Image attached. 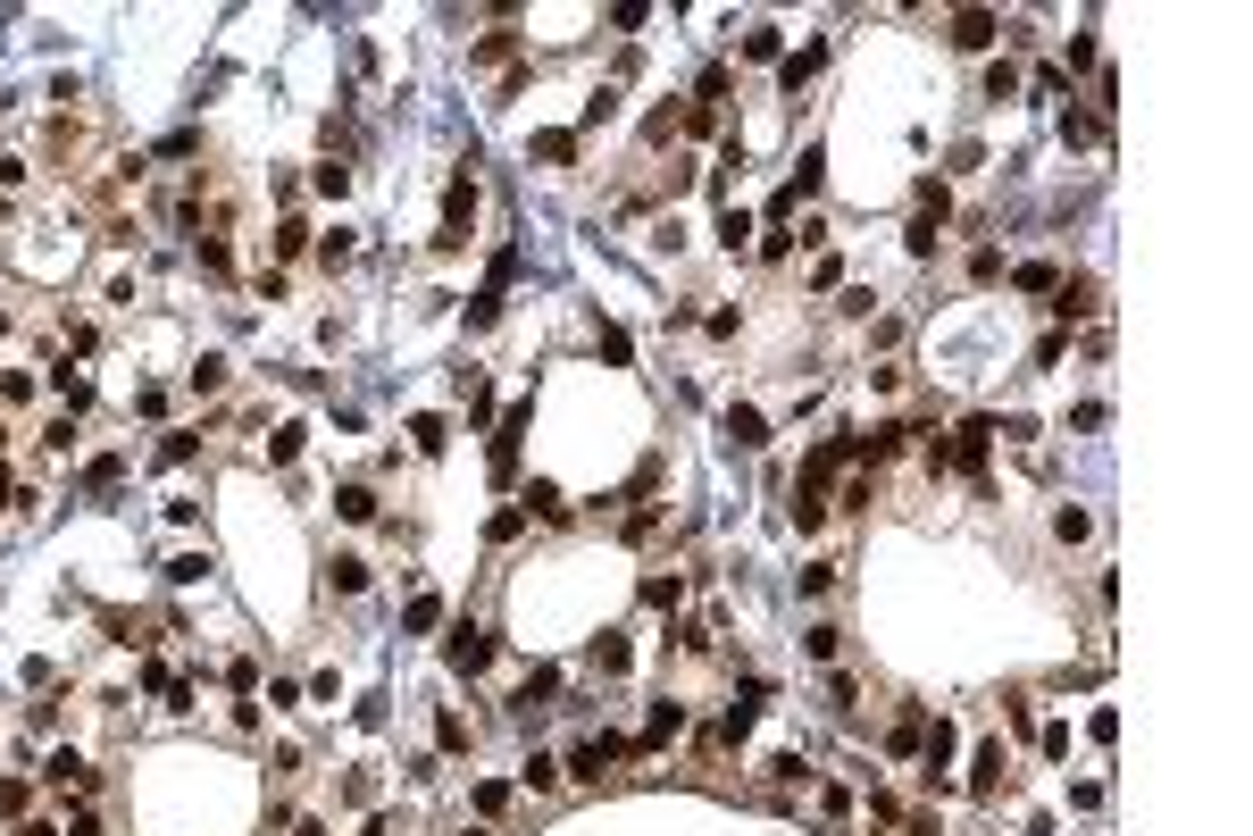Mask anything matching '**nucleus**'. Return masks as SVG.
<instances>
[{
	"label": "nucleus",
	"mask_w": 1253,
	"mask_h": 836,
	"mask_svg": "<svg viewBox=\"0 0 1253 836\" xmlns=\"http://www.w3.org/2000/svg\"><path fill=\"white\" fill-rule=\"evenodd\" d=\"M995 34H1003V17H995V9H961V17H953V42H961V51H986Z\"/></svg>",
	"instance_id": "nucleus-4"
},
{
	"label": "nucleus",
	"mask_w": 1253,
	"mask_h": 836,
	"mask_svg": "<svg viewBox=\"0 0 1253 836\" xmlns=\"http://www.w3.org/2000/svg\"><path fill=\"white\" fill-rule=\"evenodd\" d=\"M301 435H310V427H276V435H268V460H276V469L301 460Z\"/></svg>",
	"instance_id": "nucleus-12"
},
{
	"label": "nucleus",
	"mask_w": 1253,
	"mask_h": 836,
	"mask_svg": "<svg viewBox=\"0 0 1253 836\" xmlns=\"http://www.w3.org/2000/svg\"><path fill=\"white\" fill-rule=\"evenodd\" d=\"M936 226H944V218H911V235H903V243L919 251V260H928V251H936Z\"/></svg>",
	"instance_id": "nucleus-28"
},
{
	"label": "nucleus",
	"mask_w": 1253,
	"mask_h": 836,
	"mask_svg": "<svg viewBox=\"0 0 1253 836\" xmlns=\"http://www.w3.org/2000/svg\"><path fill=\"white\" fill-rule=\"evenodd\" d=\"M535 159H552V168H560V159H577V134H535Z\"/></svg>",
	"instance_id": "nucleus-20"
},
{
	"label": "nucleus",
	"mask_w": 1253,
	"mask_h": 836,
	"mask_svg": "<svg viewBox=\"0 0 1253 836\" xmlns=\"http://www.w3.org/2000/svg\"><path fill=\"white\" fill-rule=\"evenodd\" d=\"M226 385V352H201V368H193V393H218Z\"/></svg>",
	"instance_id": "nucleus-16"
},
{
	"label": "nucleus",
	"mask_w": 1253,
	"mask_h": 836,
	"mask_svg": "<svg viewBox=\"0 0 1253 836\" xmlns=\"http://www.w3.org/2000/svg\"><path fill=\"white\" fill-rule=\"evenodd\" d=\"M84 477H92V494H109V485H117V477H126V460H117V452H101V460H92V469H84Z\"/></svg>",
	"instance_id": "nucleus-19"
},
{
	"label": "nucleus",
	"mask_w": 1253,
	"mask_h": 836,
	"mask_svg": "<svg viewBox=\"0 0 1253 836\" xmlns=\"http://www.w3.org/2000/svg\"><path fill=\"white\" fill-rule=\"evenodd\" d=\"M435 619H443V602H435V594H418L410 611H401V627H410V636H418V627H435Z\"/></svg>",
	"instance_id": "nucleus-23"
},
{
	"label": "nucleus",
	"mask_w": 1253,
	"mask_h": 836,
	"mask_svg": "<svg viewBox=\"0 0 1253 836\" xmlns=\"http://www.w3.org/2000/svg\"><path fill=\"white\" fill-rule=\"evenodd\" d=\"M995 778H1003V745H978V761H969V786H978V795H986V786H995Z\"/></svg>",
	"instance_id": "nucleus-11"
},
{
	"label": "nucleus",
	"mask_w": 1253,
	"mask_h": 836,
	"mask_svg": "<svg viewBox=\"0 0 1253 836\" xmlns=\"http://www.w3.org/2000/svg\"><path fill=\"white\" fill-rule=\"evenodd\" d=\"M468 218H477V184L452 176V193H443V243H468V235H460Z\"/></svg>",
	"instance_id": "nucleus-3"
},
{
	"label": "nucleus",
	"mask_w": 1253,
	"mask_h": 836,
	"mask_svg": "<svg viewBox=\"0 0 1253 836\" xmlns=\"http://www.w3.org/2000/svg\"><path fill=\"white\" fill-rule=\"evenodd\" d=\"M1086 527H1095L1086 510H1053V536H1061V544H1086Z\"/></svg>",
	"instance_id": "nucleus-17"
},
{
	"label": "nucleus",
	"mask_w": 1253,
	"mask_h": 836,
	"mask_svg": "<svg viewBox=\"0 0 1253 836\" xmlns=\"http://www.w3.org/2000/svg\"><path fill=\"white\" fill-rule=\"evenodd\" d=\"M168 577H176V586H201V577H209V552H184V561H168Z\"/></svg>",
	"instance_id": "nucleus-24"
},
{
	"label": "nucleus",
	"mask_w": 1253,
	"mask_h": 836,
	"mask_svg": "<svg viewBox=\"0 0 1253 836\" xmlns=\"http://www.w3.org/2000/svg\"><path fill=\"white\" fill-rule=\"evenodd\" d=\"M335 510H343V519H376V494H368V485H343Z\"/></svg>",
	"instance_id": "nucleus-13"
},
{
	"label": "nucleus",
	"mask_w": 1253,
	"mask_h": 836,
	"mask_svg": "<svg viewBox=\"0 0 1253 836\" xmlns=\"http://www.w3.org/2000/svg\"><path fill=\"white\" fill-rule=\"evenodd\" d=\"M677 728H685V703H652V719H644V753H652V745H669Z\"/></svg>",
	"instance_id": "nucleus-6"
},
{
	"label": "nucleus",
	"mask_w": 1253,
	"mask_h": 836,
	"mask_svg": "<svg viewBox=\"0 0 1253 836\" xmlns=\"http://www.w3.org/2000/svg\"><path fill=\"white\" fill-rule=\"evenodd\" d=\"M0 502H17V477H9V469H0Z\"/></svg>",
	"instance_id": "nucleus-29"
},
{
	"label": "nucleus",
	"mask_w": 1253,
	"mask_h": 836,
	"mask_svg": "<svg viewBox=\"0 0 1253 836\" xmlns=\"http://www.w3.org/2000/svg\"><path fill=\"white\" fill-rule=\"evenodd\" d=\"M443 661H452L460 678H477V669L493 661V636H485L477 619H460V627H452V644H443Z\"/></svg>",
	"instance_id": "nucleus-2"
},
{
	"label": "nucleus",
	"mask_w": 1253,
	"mask_h": 836,
	"mask_svg": "<svg viewBox=\"0 0 1253 836\" xmlns=\"http://www.w3.org/2000/svg\"><path fill=\"white\" fill-rule=\"evenodd\" d=\"M435 745H443V753H468V719L443 711V719H435Z\"/></svg>",
	"instance_id": "nucleus-18"
},
{
	"label": "nucleus",
	"mask_w": 1253,
	"mask_h": 836,
	"mask_svg": "<svg viewBox=\"0 0 1253 836\" xmlns=\"http://www.w3.org/2000/svg\"><path fill=\"white\" fill-rule=\"evenodd\" d=\"M477 811H485V820H502V811H510V786L485 778V786H477Z\"/></svg>",
	"instance_id": "nucleus-22"
},
{
	"label": "nucleus",
	"mask_w": 1253,
	"mask_h": 836,
	"mask_svg": "<svg viewBox=\"0 0 1253 836\" xmlns=\"http://www.w3.org/2000/svg\"><path fill=\"white\" fill-rule=\"evenodd\" d=\"M410 435H418V452H443V435H452V427H443V418H410Z\"/></svg>",
	"instance_id": "nucleus-26"
},
{
	"label": "nucleus",
	"mask_w": 1253,
	"mask_h": 836,
	"mask_svg": "<svg viewBox=\"0 0 1253 836\" xmlns=\"http://www.w3.org/2000/svg\"><path fill=\"white\" fill-rule=\"evenodd\" d=\"M819 59H827V42H802V51H794L786 67H777V84H786V92H802V76H811Z\"/></svg>",
	"instance_id": "nucleus-7"
},
{
	"label": "nucleus",
	"mask_w": 1253,
	"mask_h": 836,
	"mask_svg": "<svg viewBox=\"0 0 1253 836\" xmlns=\"http://www.w3.org/2000/svg\"><path fill=\"white\" fill-rule=\"evenodd\" d=\"M42 778H51V786H92L84 753H51V761H42Z\"/></svg>",
	"instance_id": "nucleus-8"
},
{
	"label": "nucleus",
	"mask_w": 1253,
	"mask_h": 836,
	"mask_svg": "<svg viewBox=\"0 0 1253 836\" xmlns=\"http://www.w3.org/2000/svg\"><path fill=\"white\" fill-rule=\"evenodd\" d=\"M468 836H485V828H468Z\"/></svg>",
	"instance_id": "nucleus-31"
},
{
	"label": "nucleus",
	"mask_w": 1253,
	"mask_h": 836,
	"mask_svg": "<svg viewBox=\"0 0 1253 836\" xmlns=\"http://www.w3.org/2000/svg\"><path fill=\"white\" fill-rule=\"evenodd\" d=\"M594 669H610V678H619V669H627V644H619V636H602V644H594Z\"/></svg>",
	"instance_id": "nucleus-27"
},
{
	"label": "nucleus",
	"mask_w": 1253,
	"mask_h": 836,
	"mask_svg": "<svg viewBox=\"0 0 1253 836\" xmlns=\"http://www.w3.org/2000/svg\"><path fill=\"white\" fill-rule=\"evenodd\" d=\"M727 444H744V452H761V444H769V418H761V410H744V402H736V410H727Z\"/></svg>",
	"instance_id": "nucleus-5"
},
{
	"label": "nucleus",
	"mask_w": 1253,
	"mask_h": 836,
	"mask_svg": "<svg viewBox=\"0 0 1253 836\" xmlns=\"http://www.w3.org/2000/svg\"><path fill=\"white\" fill-rule=\"evenodd\" d=\"M543 694H560V669H552V661H543V669H535V678H527V686H518V711H535V703H543Z\"/></svg>",
	"instance_id": "nucleus-10"
},
{
	"label": "nucleus",
	"mask_w": 1253,
	"mask_h": 836,
	"mask_svg": "<svg viewBox=\"0 0 1253 836\" xmlns=\"http://www.w3.org/2000/svg\"><path fill=\"white\" fill-rule=\"evenodd\" d=\"M719 243H727V251L752 243V218H744V209H727V218H719Z\"/></svg>",
	"instance_id": "nucleus-21"
},
{
	"label": "nucleus",
	"mask_w": 1253,
	"mask_h": 836,
	"mask_svg": "<svg viewBox=\"0 0 1253 836\" xmlns=\"http://www.w3.org/2000/svg\"><path fill=\"white\" fill-rule=\"evenodd\" d=\"M627 753H635L627 736H610V728H602V736H585V745L569 753V778H585V786H602V770H610V761H627Z\"/></svg>",
	"instance_id": "nucleus-1"
},
{
	"label": "nucleus",
	"mask_w": 1253,
	"mask_h": 836,
	"mask_svg": "<svg viewBox=\"0 0 1253 836\" xmlns=\"http://www.w3.org/2000/svg\"><path fill=\"white\" fill-rule=\"evenodd\" d=\"M360 836H385V828H376V820H368V828H360Z\"/></svg>",
	"instance_id": "nucleus-30"
},
{
	"label": "nucleus",
	"mask_w": 1253,
	"mask_h": 836,
	"mask_svg": "<svg viewBox=\"0 0 1253 836\" xmlns=\"http://www.w3.org/2000/svg\"><path fill=\"white\" fill-rule=\"evenodd\" d=\"M360 586H368V561H360V552H343V561H335V594H360Z\"/></svg>",
	"instance_id": "nucleus-14"
},
{
	"label": "nucleus",
	"mask_w": 1253,
	"mask_h": 836,
	"mask_svg": "<svg viewBox=\"0 0 1253 836\" xmlns=\"http://www.w3.org/2000/svg\"><path fill=\"white\" fill-rule=\"evenodd\" d=\"M51 385H59V402H67V410H84V402H92V377H67V368H51Z\"/></svg>",
	"instance_id": "nucleus-15"
},
{
	"label": "nucleus",
	"mask_w": 1253,
	"mask_h": 836,
	"mask_svg": "<svg viewBox=\"0 0 1253 836\" xmlns=\"http://www.w3.org/2000/svg\"><path fill=\"white\" fill-rule=\"evenodd\" d=\"M527 510H535V519H569V502H560V485H543V477L527 485Z\"/></svg>",
	"instance_id": "nucleus-9"
},
{
	"label": "nucleus",
	"mask_w": 1253,
	"mask_h": 836,
	"mask_svg": "<svg viewBox=\"0 0 1253 836\" xmlns=\"http://www.w3.org/2000/svg\"><path fill=\"white\" fill-rule=\"evenodd\" d=\"M986 92H995V101H1011V92H1020V67L995 59V67H986Z\"/></svg>",
	"instance_id": "nucleus-25"
}]
</instances>
